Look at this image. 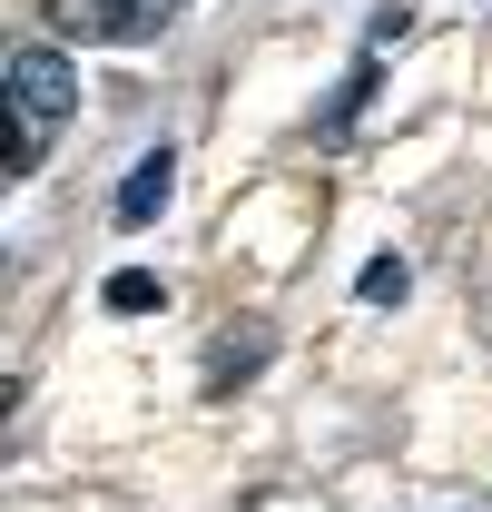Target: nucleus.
Instances as JSON below:
<instances>
[{
  "label": "nucleus",
  "instance_id": "nucleus-2",
  "mask_svg": "<svg viewBox=\"0 0 492 512\" xmlns=\"http://www.w3.org/2000/svg\"><path fill=\"white\" fill-rule=\"evenodd\" d=\"M50 20H60L69 40H148L168 10L158 0H50Z\"/></svg>",
  "mask_w": 492,
  "mask_h": 512
},
{
  "label": "nucleus",
  "instance_id": "nucleus-3",
  "mask_svg": "<svg viewBox=\"0 0 492 512\" xmlns=\"http://www.w3.org/2000/svg\"><path fill=\"white\" fill-rule=\"evenodd\" d=\"M168 188H178V158H168V148H148V158L128 168V188H119V227H148V217L168 207Z\"/></svg>",
  "mask_w": 492,
  "mask_h": 512
},
{
  "label": "nucleus",
  "instance_id": "nucleus-6",
  "mask_svg": "<svg viewBox=\"0 0 492 512\" xmlns=\"http://www.w3.org/2000/svg\"><path fill=\"white\" fill-rule=\"evenodd\" d=\"M158 10H178V0H158Z\"/></svg>",
  "mask_w": 492,
  "mask_h": 512
},
{
  "label": "nucleus",
  "instance_id": "nucleus-5",
  "mask_svg": "<svg viewBox=\"0 0 492 512\" xmlns=\"http://www.w3.org/2000/svg\"><path fill=\"white\" fill-rule=\"evenodd\" d=\"M404 286H414V276H404V256H374L365 276H355V296H365V306H404Z\"/></svg>",
  "mask_w": 492,
  "mask_h": 512
},
{
  "label": "nucleus",
  "instance_id": "nucleus-4",
  "mask_svg": "<svg viewBox=\"0 0 492 512\" xmlns=\"http://www.w3.org/2000/svg\"><path fill=\"white\" fill-rule=\"evenodd\" d=\"M99 306H109V316H158V306H168V286H158L148 266H119V276L99 286Z\"/></svg>",
  "mask_w": 492,
  "mask_h": 512
},
{
  "label": "nucleus",
  "instance_id": "nucleus-1",
  "mask_svg": "<svg viewBox=\"0 0 492 512\" xmlns=\"http://www.w3.org/2000/svg\"><path fill=\"white\" fill-rule=\"evenodd\" d=\"M69 109H79V69H69L60 50H40V40H30V50H10V119H20V168L40 158V138H50Z\"/></svg>",
  "mask_w": 492,
  "mask_h": 512
}]
</instances>
